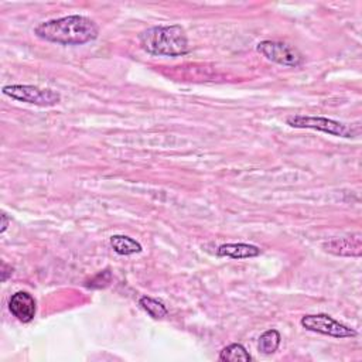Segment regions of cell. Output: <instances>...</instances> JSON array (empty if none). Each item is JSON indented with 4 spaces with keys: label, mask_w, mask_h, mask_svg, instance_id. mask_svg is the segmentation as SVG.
<instances>
[{
    "label": "cell",
    "mask_w": 362,
    "mask_h": 362,
    "mask_svg": "<svg viewBox=\"0 0 362 362\" xmlns=\"http://www.w3.org/2000/svg\"><path fill=\"white\" fill-rule=\"evenodd\" d=\"M1 228H0V233H4L6 232V229H7V226H8V218H7V215L4 214V212H1Z\"/></svg>",
    "instance_id": "obj_15"
},
{
    "label": "cell",
    "mask_w": 362,
    "mask_h": 362,
    "mask_svg": "<svg viewBox=\"0 0 362 362\" xmlns=\"http://www.w3.org/2000/svg\"><path fill=\"white\" fill-rule=\"evenodd\" d=\"M11 273H13V267L3 262V263H1V281H6L7 277L11 276Z\"/></svg>",
    "instance_id": "obj_14"
},
{
    "label": "cell",
    "mask_w": 362,
    "mask_h": 362,
    "mask_svg": "<svg viewBox=\"0 0 362 362\" xmlns=\"http://www.w3.org/2000/svg\"><path fill=\"white\" fill-rule=\"evenodd\" d=\"M260 252V247L249 243H225L218 247L216 255L230 259H249L259 256Z\"/></svg>",
    "instance_id": "obj_9"
},
{
    "label": "cell",
    "mask_w": 362,
    "mask_h": 362,
    "mask_svg": "<svg viewBox=\"0 0 362 362\" xmlns=\"http://www.w3.org/2000/svg\"><path fill=\"white\" fill-rule=\"evenodd\" d=\"M280 334L277 329H267L259 338V351L269 355L277 351L280 345Z\"/></svg>",
    "instance_id": "obj_12"
},
{
    "label": "cell",
    "mask_w": 362,
    "mask_h": 362,
    "mask_svg": "<svg viewBox=\"0 0 362 362\" xmlns=\"http://www.w3.org/2000/svg\"><path fill=\"white\" fill-rule=\"evenodd\" d=\"M219 359L221 361H226V362H249L252 359V356L249 355V352L245 349L243 345L240 344H230L228 346H225L221 354H219Z\"/></svg>",
    "instance_id": "obj_11"
},
{
    "label": "cell",
    "mask_w": 362,
    "mask_h": 362,
    "mask_svg": "<svg viewBox=\"0 0 362 362\" xmlns=\"http://www.w3.org/2000/svg\"><path fill=\"white\" fill-rule=\"evenodd\" d=\"M322 247L337 256H348V257H358L362 253V240L361 235L355 233L345 238H337L325 242Z\"/></svg>",
    "instance_id": "obj_7"
},
{
    "label": "cell",
    "mask_w": 362,
    "mask_h": 362,
    "mask_svg": "<svg viewBox=\"0 0 362 362\" xmlns=\"http://www.w3.org/2000/svg\"><path fill=\"white\" fill-rule=\"evenodd\" d=\"M300 322L308 331L334 338H351L356 335L355 329L334 320L327 314H307L301 318Z\"/></svg>",
    "instance_id": "obj_5"
},
{
    "label": "cell",
    "mask_w": 362,
    "mask_h": 362,
    "mask_svg": "<svg viewBox=\"0 0 362 362\" xmlns=\"http://www.w3.org/2000/svg\"><path fill=\"white\" fill-rule=\"evenodd\" d=\"M8 310L21 322H30L35 317V300L27 291H17L8 300Z\"/></svg>",
    "instance_id": "obj_8"
},
{
    "label": "cell",
    "mask_w": 362,
    "mask_h": 362,
    "mask_svg": "<svg viewBox=\"0 0 362 362\" xmlns=\"http://www.w3.org/2000/svg\"><path fill=\"white\" fill-rule=\"evenodd\" d=\"M140 47L151 55L180 57L189 51L185 30L178 25H156L139 34Z\"/></svg>",
    "instance_id": "obj_2"
},
{
    "label": "cell",
    "mask_w": 362,
    "mask_h": 362,
    "mask_svg": "<svg viewBox=\"0 0 362 362\" xmlns=\"http://www.w3.org/2000/svg\"><path fill=\"white\" fill-rule=\"evenodd\" d=\"M3 93L11 99L42 107L54 106L61 100V95L58 92L34 85H6L3 86Z\"/></svg>",
    "instance_id": "obj_3"
},
{
    "label": "cell",
    "mask_w": 362,
    "mask_h": 362,
    "mask_svg": "<svg viewBox=\"0 0 362 362\" xmlns=\"http://www.w3.org/2000/svg\"><path fill=\"white\" fill-rule=\"evenodd\" d=\"M110 246L117 255L129 256L141 252V245L126 235H113L110 238Z\"/></svg>",
    "instance_id": "obj_10"
},
{
    "label": "cell",
    "mask_w": 362,
    "mask_h": 362,
    "mask_svg": "<svg viewBox=\"0 0 362 362\" xmlns=\"http://www.w3.org/2000/svg\"><path fill=\"white\" fill-rule=\"evenodd\" d=\"M139 304H140V307H141L150 317H153V318H156V320H160V318L165 317L167 313H168L167 308H165V305H164L161 301L154 300V298L147 297V296L140 297Z\"/></svg>",
    "instance_id": "obj_13"
},
{
    "label": "cell",
    "mask_w": 362,
    "mask_h": 362,
    "mask_svg": "<svg viewBox=\"0 0 362 362\" xmlns=\"http://www.w3.org/2000/svg\"><path fill=\"white\" fill-rule=\"evenodd\" d=\"M98 25L85 16H66L38 24L34 34L45 41L61 45H81L98 37Z\"/></svg>",
    "instance_id": "obj_1"
},
{
    "label": "cell",
    "mask_w": 362,
    "mask_h": 362,
    "mask_svg": "<svg viewBox=\"0 0 362 362\" xmlns=\"http://www.w3.org/2000/svg\"><path fill=\"white\" fill-rule=\"evenodd\" d=\"M286 123L297 129H314L331 136L339 137H352L354 130L345 123L322 117V116H305V115H293L286 119Z\"/></svg>",
    "instance_id": "obj_4"
},
{
    "label": "cell",
    "mask_w": 362,
    "mask_h": 362,
    "mask_svg": "<svg viewBox=\"0 0 362 362\" xmlns=\"http://www.w3.org/2000/svg\"><path fill=\"white\" fill-rule=\"evenodd\" d=\"M257 51L269 61L291 68H297L304 62V57L297 48L281 41H262L257 44Z\"/></svg>",
    "instance_id": "obj_6"
}]
</instances>
